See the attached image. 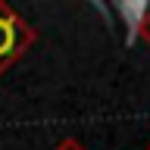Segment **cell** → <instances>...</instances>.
Here are the masks:
<instances>
[]
</instances>
